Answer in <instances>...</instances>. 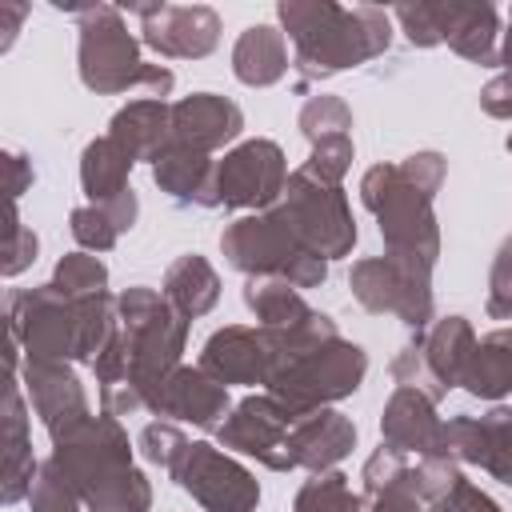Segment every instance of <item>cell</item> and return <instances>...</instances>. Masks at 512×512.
Returning a JSON list of instances; mask_svg holds the SVG:
<instances>
[{
  "label": "cell",
  "instance_id": "obj_1",
  "mask_svg": "<svg viewBox=\"0 0 512 512\" xmlns=\"http://www.w3.org/2000/svg\"><path fill=\"white\" fill-rule=\"evenodd\" d=\"M284 216L264 220H240L224 236V252L236 268H260V272H284L292 284H316L324 280V260L308 248H296V232Z\"/></svg>",
  "mask_w": 512,
  "mask_h": 512
},
{
  "label": "cell",
  "instance_id": "obj_2",
  "mask_svg": "<svg viewBox=\"0 0 512 512\" xmlns=\"http://www.w3.org/2000/svg\"><path fill=\"white\" fill-rule=\"evenodd\" d=\"M360 376H364V352L356 344L332 340V348L300 352L296 360H288V372H280L272 380H276V392H284L292 408H304V404L352 392Z\"/></svg>",
  "mask_w": 512,
  "mask_h": 512
},
{
  "label": "cell",
  "instance_id": "obj_3",
  "mask_svg": "<svg viewBox=\"0 0 512 512\" xmlns=\"http://www.w3.org/2000/svg\"><path fill=\"white\" fill-rule=\"evenodd\" d=\"M176 476L212 512H248L260 496L252 476L244 468H236L232 460L216 456L208 444H192L184 452V468H176Z\"/></svg>",
  "mask_w": 512,
  "mask_h": 512
},
{
  "label": "cell",
  "instance_id": "obj_4",
  "mask_svg": "<svg viewBox=\"0 0 512 512\" xmlns=\"http://www.w3.org/2000/svg\"><path fill=\"white\" fill-rule=\"evenodd\" d=\"M288 204H292V212H296V220H300V236L312 240L324 256H340V252L352 244L356 228H352V220H348V212H344L340 192L312 184V172L292 176V184H288Z\"/></svg>",
  "mask_w": 512,
  "mask_h": 512
},
{
  "label": "cell",
  "instance_id": "obj_5",
  "mask_svg": "<svg viewBox=\"0 0 512 512\" xmlns=\"http://www.w3.org/2000/svg\"><path fill=\"white\" fill-rule=\"evenodd\" d=\"M280 180H284V164H280L276 144L256 140L220 164L216 192L228 204H268L280 192Z\"/></svg>",
  "mask_w": 512,
  "mask_h": 512
},
{
  "label": "cell",
  "instance_id": "obj_6",
  "mask_svg": "<svg viewBox=\"0 0 512 512\" xmlns=\"http://www.w3.org/2000/svg\"><path fill=\"white\" fill-rule=\"evenodd\" d=\"M288 420L292 416L284 408H276L272 400H244L240 412L232 416V424L220 436L232 448L252 452V456H260L272 468H292V460H288L292 452H288V440H284V424Z\"/></svg>",
  "mask_w": 512,
  "mask_h": 512
},
{
  "label": "cell",
  "instance_id": "obj_7",
  "mask_svg": "<svg viewBox=\"0 0 512 512\" xmlns=\"http://www.w3.org/2000/svg\"><path fill=\"white\" fill-rule=\"evenodd\" d=\"M272 364L268 340L248 336L244 328H224L204 348V368L216 380H260Z\"/></svg>",
  "mask_w": 512,
  "mask_h": 512
},
{
  "label": "cell",
  "instance_id": "obj_8",
  "mask_svg": "<svg viewBox=\"0 0 512 512\" xmlns=\"http://www.w3.org/2000/svg\"><path fill=\"white\" fill-rule=\"evenodd\" d=\"M156 408H164V412H172V416H180V420H196V424L212 428L216 416H224L228 396H224V388L212 384L208 376H200V372H180V376H172L168 384H160Z\"/></svg>",
  "mask_w": 512,
  "mask_h": 512
},
{
  "label": "cell",
  "instance_id": "obj_9",
  "mask_svg": "<svg viewBox=\"0 0 512 512\" xmlns=\"http://www.w3.org/2000/svg\"><path fill=\"white\" fill-rule=\"evenodd\" d=\"M384 436L392 444V452L400 448H420V452H436L444 444V428L432 420L428 400H420L416 392H396V400L388 404L384 416Z\"/></svg>",
  "mask_w": 512,
  "mask_h": 512
},
{
  "label": "cell",
  "instance_id": "obj_10",
  "mask_svg": "<svg viewBox=\"0 0 512 512\" xmlns=\"http://www.w3.org/2000/svg\"><path fill=\"white\" fill-rule=\"evenodd\" d=\"M352 424L336 412H316L312 420H304L296 428V436L288 440L292 452V464H308V468H320V464H332L340 460L348 448H352Z\"/></svg>",
  "mask_w": 512,
  "mask_h": 512
},
{
  "label": "cell",
  "instance_id": "obj_11",
  "mask_svg": "<svg viewBox=\"0 0 512 512\" xmlns=\"http://www.w3.org/2000/svg\"><path fill=\"white\" fill-rule=\"evenodd\" d=\"M236 128H240V112L216 96H192L188 104L176 108V132H180L184 148L188 144L212 148V144L236 136Z\"/></svg>",
  "mask_w": 512,
  "mask_h": 512
},
{
  "label": "cell",
  "instance_id": "obj_12",
  "mask_svg": "<svg viewBox=\"0 0 512 512\" xmlns=\"http://www.w3.org/2000/svg\"><path fill=\"white\" fill-rule=\"evenodd\" d=\"M464 424H468V436L472 440L460 444V456L492 468L504 484H512V412L500 408L484 424H472V420H464Z\"/></svg>",
  "mask_w": 512,
  "mask_h": 512
},
{
  "label": "cell",
  "instance_id": "obj_13",
  "mask_svg": "<svg viewBox=\"0 0 512 512\" xmlns=\"http://www.w3.org/2000/svg\"><path fill=\"white\" fill-rule=\"evenodd\" d=\"M468 384V392L476 396H500L512 388V332H500V336H488L472 356H468V368L460 376Z\"/></svg>",
  "mask_w": 512,
  "mask_h": 512
},
{
  "label": "cell",
  "instance_id": "obj_14",
  "mask_svg": "<svg viewBox=\"0 0 512 512\" xmlns=\"http://www.w3.org/2000/svg\"><path fill=\"white\" fill-rule=\"evenodd\" d=\"M280 68H284V52H280L276 32L272 28H252L240 40V48H236V72H240V80L268 84V80L280 76Z\"/></svg>",
  "mask_w": 512,
  "mask_h": 512
},
{
  "label": "cell",
  "instance_id": "obj_15",
  "mask_svg": "<svg viewBox=\"0 0 512 512\" xmlns=\"http://www.w3.org/2000/svg\"><path fill=\"white\" fill-rule=\"evenodd\" d=\"M168 296L184 312H192V316L204 312V308H212V300H216V276H212V268L204 260H196V256H184L168 272Z\"/></svg>",
  "mask_w": 512,
  "mask_h": 512
},
{
  "label": "cell",
  "instance_id": "obj_16",
  "mask_svg": "<svg viewBox=\"0 0 512 512\" xmlns=\"http://www.w3.org/2000/svg\"><path fill=\"white\" fill-rule=\"evenodd\" d=\"M248 304L260 312V320L280 324V328H296L312 316L284 284H248Z\"/></svg>",
  "mask_w": 512,
  "mask_h": 512
},
{
  "label": "cell",
  "instance_id": "obj_17",
  "mask_svg": "<svg viewBox=\"0 0 512 512\" xmlns=\"http://www.w3.org/2000/svg\"><path fill=\"white\" fill-rule=\"evenodd\" d=\"M340 480H344V476H324V480H312V484L300 492L296 512H360L356 496H348Z\"/></svg>",
  "mask_w": 512,
  "mask_h": 512
},
{
  "label": "cell",
  "instance_id": "obj_18",
  "mask_svg": "<svg viewBox=\"0 0 512 512\" xmlns=\"http://www.w3.org/2000/svg\"><path fill=\"white\" fill-rule=\"evenodd\" d=\"M496 316H512V240L504 244L500 260H496V276H492V304Z\"/></svg>",
  "mask_w": 512,
  "mask_h": 512
},
{
  "label": "cell",
  "instance_id": "obj_19",
  "mask_svg": "<svg viewBox=\"0 0 512 512\" xmlns=\"http://www.w3.org/2000/svg\"><path fill=\"white\" fill-rule=\"evenodd\" d=\"M440 512H496V504H492L488 496H480L476 488H468L464 480H456V484H452V496L444 500Z\"/></svg>",
  "mask_w": 512,
  "mask_h": 512
},
{
  "label": "cell",
  "instance_id": "obj_20",
  "mask_svg": "<svg viewBox=\"0 0 512 512\" xmlns=\"http://www.w3.org/2000/svg\"><path fill=\"white\" fill-rule=\"evenodd\" d=\"M508 68H512V36H508ZM484 104H488V112H496V116L512 112V76L496 80V84L484 92Z\"/></svg>",
  "mask_w": 512,
  "mask_h": 512
},
{
  "label": "cell",
  "instance_id": "obj_21",
  "mask_svg": "<svg viewBox=\"0 0 512 512\" xmlns=\"http://www.w3.org/2000/svg\"><path fill=\"white\" fill-rule=\"evenodd\" d=\"M376 512H420L416 504H412V496L404 492V488H388L384 496H380V508Z\"/></svg>",
  "mask_w": 512,
  "mask_h": 512
},
{
  "label": "cell",
  "instance_id": "obj_22",
  "mask_svg": "<svg viewBox=\"0 0 512 512\" xmlns=\"http://www.w3.org/2000/svg\"><path fill=\"white\" fill-rule=\"evenodd\" d=\"M508 148H512V140H508Z\"/></svg>",
  "mask_w": 512,
  "mask_h": 512
}]
</instances>
